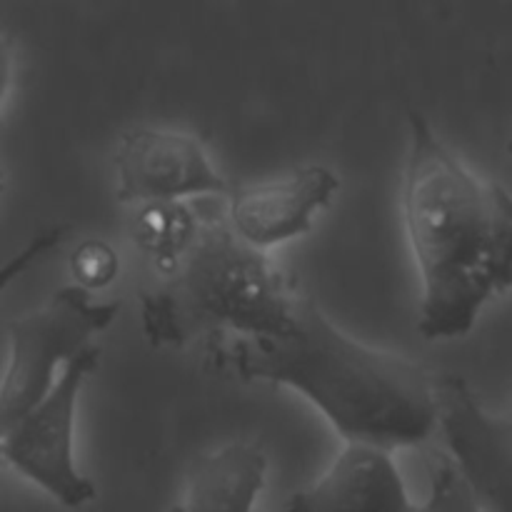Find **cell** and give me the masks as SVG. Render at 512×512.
Segmentation results:
<instances>
[{"mask_svg":"<svg viewBox=\"0 0 512 512\" xmlns=\"http://www.w3.org/2000/svg\"><path fill=\"white\" fill-rule=\"evenodd\" d=\"M5 188V175H3V168H0V193H3Z\"/></svg>","mask_w":512,"mask_h":512,"instance_id":"16","label":"cell"},{"mask_svg":"<svg viewBox=\"0 0 512 512\" xmlns=\"http://www.w3.org/2000/svg\"><path fill=\"white\" fill-rule=\"evenodd\" d=\"M65 233H68V225H50L43 233L33 235L13 258H8L5 263H0V295H3L5 288L15 283L23 273H28L33 265H38L40 260L48 253H55V250L63 245Z\"/></svg>","mask_w":512,"mask_h":512,"instance_id":"14","label":"cell"},{"mask_svg":"<svg viewBox=\"0 0 512 512\" xmlns=\"http://www.w3.org/2000/svg\"><path fill=\"white\" fill-rule=\"evenodd\" d=\"M120 203L230 195L235 185L210 160L200 138L180 130L135 128L120 135L113 153Z\"/></svg>","mask_w":512,"mask_h":512,"instance_id":"7","label":"cell"},{"mask_svg":"<svg viewBox=\"0 0 512 512\" xmlns=\"http://www.w3.org/2000/svg\"><path fill=\"white\" fill-rule=\"evenodd\" d=\"M98 363V345L80 350L60 370L50 393L0 438V460L68 510L85 508L98 498L95 483L75 463L78 400Z\"/></svg>","mask_w":512,"mask_h":512,"instance_id":"5","label":"cell"},{"mask_svg":"<svg viewBox=\"0 0 512 512\" xmlns=\"http://www.w3.org/2000/svg\"><path fill=\"white\" fill-rule=\"evenodd\" d=\"M120 303H95L75 285L55 290L43 305L10 320L8 365L0 380V438L30 413L58 380L65 363L108 330Z\"/></svg>","mask_w":512,"mask_h":512,"instance_id":"4","label":"cell"},{"mask_svg":"<svg viewBox=\"0 0 512 512\" xmlns=\"http://www.w3.org/2000/svg\"><path fill=\"white\" fill-rule=\"evenodd\" d=\"M13 65H15L13 38L0 28V110H3L5 98H8L10 80H13Z\"/></svg>","mask_w":512,"mask_h":512,"instance_id":"15","label":"cell"},{"mask_svg":"<svg viewBox=\"0 0 512 512\" xmlns=\"http://www.w3.org/2000/svg\"><path fill=\"white\" fill-rule=\"evenodd\" d=\"M200 225L203 220L188 200H153L138 205L130 238L153 260L158 275L168 278L198 240Z\"/></svg>","mask_w":512,"mask_h":512,"instance_id":"11","label":"cell"},{"mask_svg":"<svg viewBox=\"0 0 512 512\" xmlns=\"http://www.w3.org/2000/svg\"><path fill=\"white\" fill-rule=\"evenodd\" d=\"M208 360L243 383L295 390L343 443L395 453L425 443L435 430V380L403 355L350 338L310 295L298 298L288 335H225Z\"/></svg>","mask_w":512,"mask_h":512,"instance_id":"2","label":"cell"},{"mask_svg":"<svg viewBox=\"0 0 512 512\" xmlns=\"http://www.w3.org/2000/svg\"><path fill=\"white\" fill-rule=\"evenodd\" d=\"M448 443V460L483 512H510L512 423L488 413L458 375L435 380V428Z\"/></svg>","mask_w":512,"mask_h":512,"instance_id":"6","label":"cell"},{"mask_svg":"<svg viewBox=\"0 0 512 512\" xmlns=\"http://www.w3.org/2000/svg\"><path fill=\"white\" fill-rule=\"evenodd\" d=\"M340 190V178L323 163H308L265 183L233 188L225 225L250 248H268L303 238L315 215L328 208Z\"/></svg>","mask_w":512,"mask_h":512,"instance_id":"8","label":"cell"},{"mask_svg":"<svg viewBox=\"0 0 512 512\" xmlns=\"http://www.w3.org/2000/svg\"><path fill=\"white\" fill-rule=\"evenodd\" d=\"M403 225L420 275L418 330L425 340L465 338L485 305L510 290L512 200L408 110Z\"/></svg>","mask_w":512,"mask_h":512,"instance_id":"1","label":"cell"},{"mask_svg":"<svg viewBox=\"0 0 512 512\" xmlns=\"http://www.w3.org/2000/svg\"><path fill=\"white\" fill-rule=\"evenodd\" d=\"M410 512H483L478 500L470 493L468 485L453 468L448 455H438V465H435L433 488H430V498L423 505H413Z\"/></svg>","mask_w":512,"mask_h":512,"instance_id":"13","label":"cell"},{"mask_svg":"<svg viewBox=\"0 0 512 512\" xmlns=\"http://www.w3.org/2000/svg\"><path fill=\"white\" fill-rule=\"evenodd\" d=\"M268 458L255 443H230L195 460L170 512H255Z\"/></svg>","mask_w":512,"mask_h":512,"instance_id":"10","label":"cell"},{"mask_svg":"<svg viewBox=\"0 0 512 512\" xmlns=\"http://www.w3.org/2000/svg\"><path fill=\"white\" fill-rule=\"evenodd\" d=\"M413 505L390 450L345 443L315 483L285 500L283 512H410Z\"/></svg>","mask_w":512,"mask_h":512,"instance_id":"9","label":"cell"},{"mask_svg":"<svg viewBox=\"0 0 512 512\" xmlns=\"http://www.w3.org/2000/svg\"><path fill=\"white\" fill-rule=\"evenodd\" d=\"M298 298L268 253L235 238L225 220H203L178 268L140 295V325L153 348L225 335L283 338L293 330Z\"/></svg>","mask_w":512,"mask_h":512,"instance_id":"3","label":"cell"},{"mask_svg":"<svg viewBox=\"0 0 512 512\" xmlns=\"http://www.w3.org/2000/svg\"><path fill=\"white\" fill-rule=\"evenodd\" d=\"M120 275V255L110 243L100 238L80 240L70 255V278L75 288L85 293H100L110 288Z\"/></svg>","mask_w":512,"mask_h":512,"instance_id":"12","label":"cell"}]
</instances>
